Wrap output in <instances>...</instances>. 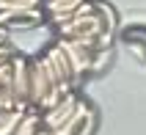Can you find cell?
Returning a JSON list of instances; mask_svg holds the SVG:
<instances>
[{
    "label": "cell",
    "instance_id": "1",
    "mask_svg": "<svg viewBox=\"0 0 146 135\" xmlns=\"http://www.w3.org/2000/svg\"><path fill=\"white\" fill-rule=\"evenodd\" d=\"M55 44L66 53L69 64H72V72H74V83L80 86V80L88 72L97 69V53L88 50V47H83V44H77V41H72V39H58Z\"/></svg>",
    "mask_w": 146,
    "mask_h": 135
},
{
    "label": "cell",
    "instance_id": "2",
    "mask_svg": "<svg viewBox=\"0 0 146 135\" xmlns=\"http://www.w3.org/2000/svg\"><path fill=\"white\" fill-rule=\"evenodd\" d=\"M94 127H97V110L91 108V102L80 99L72 116L58 130H50V132L52 135H94Z\"/></svg>",
    "mask_w": 146,
    "mask_h": 135
},
{
    "label": "cell",
    "instance_id": "3",
    "mask_svg": "<svg viewBox=\"0 0 146 135\" xmlns=\"http://www.w3.org/2000/svg\"><path fill=\"white\" fill-rule=\"evenodd\" d=\"M11 80H14V99L19 110H31L28 96H31V58L14 55L11 58Z\"/></svg>",
    "mask_w": 146,
    "mask_h": 135
},
{
    "label": "cell",
    "instance_id": "4",
    "mask_svg": "<svg viewBox=\"0 0 146 135\" xmlns=\"http://www.w3.org/2000/svg\"><path fill=\"white\" fill-rule=\"evenodd\" d=\"M50 91H52V83H50V77H47V69H44L41 55L31 58V96H28L31 110H41V105H44Z\"/></svg>",
    "mask_w": 146,
    "mask_h": 135
},
{
    "label": "cell",
    "instance_id": "5",
    "mask_svg": "<svg viewBox=\"0 0 146 135\" xmlns=\"http://www.w3.org/2000/svg\"><path fill=\"white\" fill-rule=\"evenodd\" d=\"M44 8L41 6H28V8H11V11H0V25L3 28H36L41 22Z\"/></svg>",
    "mask_w": 146,
    "mask_h": 135
},
{
    "label": "cell",
    "instance_id": "6",
    "mask_svg": "<svg viewBox=\"0 0 146 135\" xmlns=\"http://www.w3.org/2000/svg\"><path fill=\"white\" fill-rule=\"evenodd\" d=\"M77 102H80V96L74 94V91H69V94H66L58 105H52L50 110L41 113V127H44V130H58V127H61V124H64V121L74 113Z\"/></svg>",
    "mask_w": 146,
    "mask_h": 135
},
{
    "label": "cell",
    "instance_id": "7",
    "mask_svg": "<svg viewBox=\"0 0 146 135\" xmlns=\"http://www.w3.org/2000/svg\"><path fill=\"white\" fill-rule=\"evenodd\" d=\"M14 80H11V58L0 64V110H14Z\"/></svg>",
    "mask_w": 146,
    "mask_h": 135
},
{
    "label": "cell",
    "instance_id": "8",
    "mask_svg": "<svg viewBox=\"0 0 146 135\" xmlns=\"http://www.w3.org/2000/svg\"><path fill=\"white\" fill-rule=\"evenodd\" d=\"M25 110L14 108V110H0V135H14L19 121H22Z\"/></svg>",
    "mask_w": 146,
    "mask_h": 135
},
{
    "label": "cell",
    "instance_id": "9",
    "mask_svg": "<svg viewBox=\"0 0 146 135\" xmlns=\"http://www.w3.org/2000/svg\"><path fill=\"white\" fill-rule=\"evenodd\" d=\"M39 130H41V110H25L14 135H36Z\"/></svg>",
    "mask_w": 146,
    "mask_h": 135
}]
</instances>
